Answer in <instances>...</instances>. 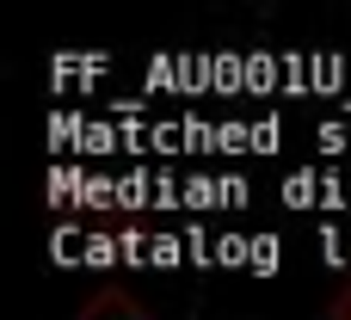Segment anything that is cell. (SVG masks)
<instances>
[{
    "instance_id": "cell-1",
    "label": "cell",
    "mask_w": 351,
    "mask_h": 320,
    "mask_svg": "<svg viewBox=\"0 0 351 320\" xmlns=\"http://www.w3.org/2000/svg\"><path fill=\"white\" fill-rule=\"evenodd\" d=\"M80 320H142V308H136L130 296H117V290H111V296H99V302H93Z\"/></svg>"
}]
</instances>
